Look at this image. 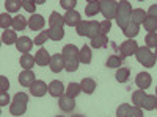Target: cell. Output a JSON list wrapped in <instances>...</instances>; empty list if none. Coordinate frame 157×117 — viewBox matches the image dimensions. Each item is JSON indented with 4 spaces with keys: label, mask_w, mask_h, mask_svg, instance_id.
Listing matches in <instances>:
<instances>
[{
    "label": "cell",
    "mask_w": 157,
    "mask_h": 117,
    "mask_svg": "<svg viewBox=\"0 0 157 117\" xmlns=\"http://www.w3.org/2000/svg\"><path fill=\"white\" fill-rule=\"evenodd\" d=\"M63 17H64V23L69 25V27H77V25L82 22L80 14H78L75 9H72V11H66V14H64Z\"/></svg>",
    "instance_id": "cell-14"
},
{
    "label": "cell",
    "mask_w": 157,
    "mask_h": 117,
    "mask_svg": "<svg viewBox=\"0 0 157 117\" xmlns=\"http://www.w3.org/2000/svg\"><path fill=\"white\" fill-rule=\"evenodd\" d=\"M80 87H82V92H85V94H93L94 89H96V81L91 80V78H83L82 83H80Z\"/></svg>",
    "instance_id": "cell-21"
},
{
    "label": "cell",
    "mask_w": 157,
    "mask_h": 117,
    "mask_svg": "<svg viewBox=\"0 0 157 117\" xmlns=\"http://www.w3.org/2000/svg\"><path fill=\"white\" fill-rule=\"evenodd\" d=\"M47 39H49V34H47V30H43L41 33H39L35 39H33V42L36 44V45H43L46 41H47Z\"/></svg>",
    "instance_id": "cell-40"
},
{
    "label": "cell",
    "mask_w": 157,
    "mask_h": 117,
    "mask_svg": "<svg viewBox=\"0 0 157 117\" xmlns=\"http://www.w3.org/2000/svg\"><path fill=\"white\" fill-rule=\"evenodd\" d=\"M152 83V76L148 73V72H140L137 76H135V84L141 89V90H145L151 86Z\"/></svg>",
    "instance_id": "cell-9"
},
{
    "label": "cell",
    "mask_w": 157,
    "mask_h": 117,
    "mask_svg": "<svg viewBox=\"0 0 157 117\" xmlns=\"http://www.w3.org/2000/svg\"><path fill=\"white\" fill-rule=\"evenodd\" d=\"M29 27V20L25 19L24 16H21V14H17V16H14L13 17V30L14 31H22V30H25Z\"/></svg>",
    "instance_id": "cell-18"
},
{
    "label": "cell",
    "mask_w": 157,
    "mask_h": 117,
    "mask_svg": "<svg viewBox=\"0 0 157 117\" xmlns=\"http://www.w3.org/2000/svg\"><path fill=\"white\" fill-rule=\"evenodd\" d=\"M88 25H90V20H82L75 27L77 28V34L78 36H86L88 34Z\"/></svg>",
    "instance_id": "cell-38"
},
{
    "label": "cell",
    "mask_w": 157,
    "mask_h": 117,
    "mask_svg": "<svg viewBox=\"0 0 157 117\" xmlns=\"http://www.w3.org/2000/svg\"><path fill=\"white\" fill-rule=\"evenodd\" d=\"M60 5L66 11H72L74 6L77 5V2H75V0H60Z\"/></svg>",
    "instance_id": "cell-42"
},
{
    "label": "cell",
    "mask_w": 157,
    "mask_h": 117,
    "mask_svg": "<svg viewBox=\"0 0 157 117\" xmlns=\"http://www.w3.org/2000/svg\"><path fill=\"white\" fill-rule=\"evenodd\" d=\"M27 105H29V95L25 92H17L10 105V112L13 115H22L27 111Z\"/></svg>",
    "instance_id": "cell-3"
},
{
    "label": "cell",
    "mask_w": 157,
    "mask_h": 117,
    "mask_svg": "<svg viewBox=\"0 0 157 117\" xmlns=\"http://www.w3.org/2000/svg\"><path fill=\"white\" fill-rule=\"evenodd\" d=\"M49 67H50V70L54 72V73H60L64 67H66V62H64V59H63V55H61V53L52 55Z\"/></svg>",
    "instance_id": "cell-7"
},
{
    "label": "cell",
    "mask_w": 157,
    "mask_h": 117,
    "mask_svg": "<svg viewBox=\"0 0 157 117\" xmlns=\"http://www.w3.org/2000/svg\"><path fill=\"white\" fill-rule=\"evenodd\" d=\"M130 105H127V103H123V105H120L118 106V109H116V115L118 117H127L129 115V112H130Z\"/></svg>",
    "instance_id": "cell-37"
},
{
    "label": "cell",
    "mask_w": 157,
    "mask_h": 117,
    "mask_svg": "<svg viewBox=\"0 0 157 117\" xmlns=\"http://www.w3.org/2000/svg\"><path fill=\"white\" fill-rule=\"evenodd\" d=\"M22 8L25 11L32 12V14H35V9H36V3L32 2V0H22Z\"/></svg>",
    "instance_id": "cell-41"
},
{
    "label": "cell",
    "mask_w": 157,
    "mask_h": 117,
    "mask_svg": "<svg viewBox=\"0 0 157 117\" xmlns=\"http://www.w3.org/2000/svg\"><path fill=\"white\" fill-rule=\"evenodd\" d=\"M35 81H36V80H35V73H33V70H22V72L19 73V83H21V86H24V87H30Z\"/></svg>",
    "instance_id": "cell-12"
},
{
    "label": "cell",
    "mask_w": 157,
    "mask_h": 117,
    "mask_svg": "<svg viewBox=\"0 0 157 117\" xmlns=\"http://www.w3.org/2000/svg\"><path fill=\"white\" fill-rule=\"evenodd\" d=\"M5 8L10 12H16L19 11V8H22V0H5Z\"/></svg>",
    "instance_id": "cell-31"
},
{
    "label": "cell",
    "mask_w": 157,
    "mask_h": 117,
    "mask_svg": "<svg viewBox=\"0 0 157 117\" xmlns=\"http://www.w3.org/2000/svg\"><path fill=\"white\" fill-rule=\"evenodd\" d=\"M30 92L33 97H44L47 92H49V86L41 81V80H36L32 86H30Z\"/></svg>",
    "instance_id": "cell-8"
},
{
    "label": "cell",
    "mask_w": 157,
    "mask_h": 117,
    "mask_svg": "<svg viewBox=\"0 0 157 117\" xmlns=\"http://www.w3.org/2000/svg\"><path fill=\"white\" fill-rule=\"evenodd\" d=\"M129 75H130V70L127 67H120L115 73V78H116V81H120V83H126L129 80Z\"/></svg>",
    "instance_id": "cell-30"
},
{
    "label": "cell",
    "mask_w": 157,
    "mask_h": 117,
    "mask_svg": "<svg viewBox=\"0 0 157 117\" xmlns=\"http://www.w3.org/2000/svg\"><path fill=\"white\" fill-rule=\"evenodd\" d=\"M123 33H124V36H127L129 39H132V37H135V36L140 33V25H135V23L130 22V23L127 25V28H126Z\"/></svg>",
    "instance_id": "cell-32"
},
{
    "label": "cell",
    "mask_w": 157,
    "mask_h": 117,
    "mask_svg": "<svg viewBox=\"0 0 157 117\" xmlns=\"http://www.w3.org/2000/svg\"><path fill=\"white\" fill-rule=\"evenodd\" d=\"M61 55H63L64 62H66V67H64V69H66L68 72H75L78 69V64H80V59H78L80 50H78L74 44H69V45L63 47Z\"/></svg>",
    "instance_id": "cell-1"
},
{
    "label": "cell",
    "mask_w": 157,
    "mask_h": 117,
    "mask_svg": "<svg viewBox=\"0 0 157 117\" xmlns=\"http://www.w3.org/2000/svg\"><path fill=\"white\" fill-rule=\"evenodd\" d=\"M143 25H145V30H148L149 33H155V30H157V19L146 17L145 22H143Z\"/></svg>",
    "instance_id": "cell-36"
},
{
    "label": "cell",
    "mask_w": 157,
    "mask_h": 117,
    "mask_svg": "<svg viewBox=\"0 0 157 117\" xmlns=\"http://www.w3.org/2000/svg\"><path fill=\"white\" fill-rule=\"evenodd\" d=\"M130 16H132V5H130L127 0L120 2V5H118V12H116V22H118V27L123 31L130 23Z\"/></svg>",
    "instance_id": "cell-2"
},
{
    "label": "cell",
    "mask_w": 157,
    "mask_h": 117,
    "mask_svg": "<svg viewBox=\"0 0 157 117\" xmlns=\"http://www.w3.org/2000/svg\"><path fill=\"white\" fill-rule=\"evenodd\" d=\"M99 11H101L99 2H88V5H86V8H85V14L90 16V17H94Z\"/></svg>",
    "instance_id": "cell-29"
},
{
    "label": "cell",
    "mask_w": 157,
    "mask_h": 117,
    "mask_svg": "<svg viewBox=\"0 0 157 117\" xmlns=\"http://www.w3.org/2000/svg\"><path fill=\"white\" fill-rule=\"evenodd\" d=\"M0 27H2L3 30H8L10 27H13V17L8 14V12L0 14Z\"/></svg>",
    "instance_id": "cell-35"
},
{
    "label": "cell",
    "mask_w": 157,
    "mask_h": 117,
    "mask_svg": "<svg viewBox=\"0 0 157 117\" xmlns=\"http://www.w3.org/2000/svg\"><path fill=\"white\" fill-rule=\"evenodd\" d=\"M127 117H143V111H141V108L132 106V108H130V112H129Z\"/></svg>",
    "instance_id": "cell-45"
},
{
    "label": "cell",
    "mask_w": 157,
    "mask_h": 117,
    "mask_svg": "<svg viewBox=\"0 0 157 117\" xmlns=\"http://www.w3.org/2000/svg\"><path fill=\"white\" fill-rule=\"evenodd\" d=\"M91 58H93V55H91V48L88 45H83L82 50H80V55H78L80 62L82 64H90L91 62Z\"/></svg>",
    "instance_id": "cell-27"
},
{
    "label": "cell",
    "mask_w": 157,
    "mask_h": 117,
    "mask_svg": "<svg viewBox=\"0 0 157 117\" xmlns=\"http://www.w3.org/2000/svg\"><path fill=\"white\" fill-rule=\"evenodd\" d=\"M121 64H123V59L116 55H110L107 59V67H110V69H120Z\"/></svg>",
    "instance_id": "cell-34"
},
{
    "label": "cell",
    "mask_w": 157,
    "mask_h": 117,
    "mask_svg": "<svg viewBox=\"0 0 157 117\" xmlns=\"http://www.w3.org/2000/svg\"><path fill=\"white\" fill-rule=\"evenodd\" d=\"M145 42H146V47H155L157 48V33H148L146 39H145Z\"/></svg>",
    "instance_id": "cell-39"
},
{
    "label": "cell",
    "mask_w": 157,
    "mask_h": 117,
    "mask_svg": "<svg viewBox=\"0 0 157 117\" xmlns=\"http://www.w3.org/2000/svg\"><path fill=\"white\" fill-rule=\"evenodd\" d=\"M110 30H112V22L104 19V20L101 22V34H105V36H107V33H109Z\"/></svg>",
    "instance_id": "cell-43"
},
{
    "label": "cell",
    "mask_w": 157,
    "mask_h": 117,
    "mask_svg": "<svg viewBox=\"0 0 157 117\" xmlns=\"http://www.w3.org/2000/svg\"><path fill=\"white\" fill-rule=\"evenodd\" d=\"M17 34L14 30H5L3 34H2V42L5 45H11V44H17Z\"/></svg>",
    "instance_id": "cell-19"
},
{
    "label": "cell",
    "mask_w": 157,
    "mask_h": 117,
    "mask_svg": "<svg viewBox=\"0 0 157 117\" xmlns=\"http://www.w3.org/2000/svg\"><path fill=\"white\" fill-rule=\"evenodd\" d=\"M146 98V94H145V90H141V89H138V90H134L132 92V103L137 106V108H141V105H143V100Z\"/></svg>",
    "instance_id": "cell-26"
},
{
    "label": "cell",
    "mask_w": 157,
    "mask_h": 117,
    "mask_svg": "<svg viewBox=\"0 0 157 117\" xmlns=\"http://www.w3.org/2000/svg\"><path fill=\"white\" fill-rule=\"evenodd\" d=\"M135 56H137V61L141 66H145V67H154L155 66V59H157L155 53H152L148 47H138Z\"/></svg>",
    "instance_id": "cell-4"
},
{
    "label": "cell",
    "mask_w": 157,
    "mask_h": 117,
    "mask_svg": "<svg viewBox=\"0 0 157 117\" xmlns=\"http://www.w3.org/2000/svg\"><path fill=\"white\" fill-rule=\"evenodd\" d=\"M155 97H157V87H155Z\"/></svg>",
    "instance_id": "cell-49"
},
{
    "label": "cell",
    "mask_w": 157,
    "mask_h": 117,
    "mask_svg": "<svg viewBox=\"0 0 157 117\" xmlns=\"http://www.w3.org/2000/svg\"><path fill=\"white\" fill-rule=\"evenodd\" d=\"M63 92H64V86H63V83L61 81H52L50 84H49V94L52 95V97H61L63 95Z\"/></svg>",
    "instance_id": "cell-17"
},
{
    "label": "cell",
    "mask_w": 157,
    "mask_h": 117,
    "mask_svg": "<svg viewBox=\"0 0 157 117\" xmlns=\"http://www.w3.org/2000/svg\"><path fill=\"white\" fill-rule=\"evenodd\" d=\"M137 50H138V44L134 41V39H127V41L121 42V45H120V51H121L123 58H127V56L135 55Z\"/></svg>",
    "instance_id": "cell-6"
},
{
    "label": "cell",
    "mask_w": 157,
    "mask_h": 117,
    "mask_svg": "<svg viewBox=\"0 0 157 117\" xmlns=\"http://www.w3.org/2000/svg\"><path fill=\"white\" fill-rule=\"evenodd\" d=\"M49 25H50V28H54V27L63 28V25H64V17H63L61 14H58L57 11H54V12L50 14V17H49Z\"/></svg>",
    "instance_id": "cell-20"
},
{
    "label": "cell",
    "mask_w": 157,
    "mask_h": 117,
    "mask_svg": "<svg viewBox=\"0 0 157 117\" xmlns=\"http://www.w3.org/2000/svg\"><path fill=\"white\" fill-rule=\"evenodd\" d=\"M155 58H157V48H155Z\"/></svg>",
    "instance_id": "cell-50"
},
{
    "label": "cell",
    "mask_w": 157,
    "mask_h": 117,
    "mask_svg": "<svg viewBox=\"0 0 157 117\" xmlns=\"http://www.w3.org/2000/svg\"><path fill=\"white\" fill-rule=\"evenodd\" d=\"M148 17H154V19H157V3L149 6V9H148Z\"/></svg>",
    "instance_id": "cell-47"
},
{
    "label": "cell",
    "mask_w": 157,
    "mask_h": 117,
    "mask_svg": "<svg viewBox=\"0 0 157 117\" xmlns=\"http://www.w3.org/2000/svg\"><path fill=\"white\" fill-rule=\"evenodd\" d=\"M98 34H101V22L98 20H90V25H88V37L90 39H94Z\"/></svg>",
    "instance_id": "cell-22"
},
{
    "label": "cell",
    "mask_w": 157,
    "mask_h": 117,
    "mask_svg": "<svg viewBox=\"0 0 157 117\" xmlns=\"http://www.w3.org/2000/svg\"><path fill=\"white\" fill-rule=\"evenodd\" d=\"M99 5H101V12H102V16L105 17V20L112 22L113 17L116 19L120 2H115V0H102V2H99Z\"/></svg>",
    "instance_id": "cell-5"
},
{
    "label": "cell",
    "mask_w": 157,
    "mask_h": 117,
    "mask_svg": "<svg viewBox=\"0 0 157 117\" xmlns=\"http://www.w3.org/2000/svg\"><path fill=\"white\" fill-rule=\"evenodd\" d=\"M148 17V12H145V9L141 8H135L132 9V16H130V22L135 23V25H140L145 22V19Z\"/></svg>",
    "instance_id": "cell-16"
},
{
    "label": "cell",
    "mask_w": 157,
    "mask_h": 117,
    "mask_svg": "<svg viewBox=\"0 0 157 117\" xmlns=\"http://www.w3.org/2000/svg\"><path fill=\"white\" fill-rule=\"evenodd\" d=\"M58 105H60V109L64 111V112H69L75 108V100L72 97H69L68 94H63L58 100Z\"/></svg>",
    "instance_id": "cell-10"
},
{
    "label": "cell",
    "mask_w": 157,
    "mask_h": 117,
    "mask_svg": "<svg viewBox=\"0 0 157 117\" xmlns=\"http://www.w3.org/2000/svg\"><path fill=\"white\" fill-rule=\"evenodd\" d=\"M44 23H46V20H44V17L41 14H32V17L29 19V27L33 31L43 30L44 28Z\"/></svg>",
    "instance_id": "cell-13"
},
{
    "label": "cell",
    "mask_w": 157,
    "mask_h": 117,
    "mask_svg": "<svg viewBox=\"0 0 157 117\" xmlns=\"http://www.w3.org/2000/svg\"><path fill=\"white\" fill-rule=\"evenodd\" d=\"M109 39L105 34H98L94 39H91V47L93 48H102V47H107Z\"/></svg>",
    "instance_id": "cell-25"
},
{
    "label": "cell",
    "mask_w": 157,
    "mask_h": 117,
    "mask_svg": "<svg viewBox=\"0 0 157 117\" xmlns=\"http://www.w3.org/2000/svg\"><path fill=\"white\" fill-rule=\"evenodd\" d=\"M47 34H49V39L57 42V41H61V39L64 37V30L60 28V27H54V28L47 30Z\"/></svg>",
    "instance_id": "cell-24"
},
{
    "label": "cell",
    "mask_w": 157,
    "mask_h": 117,
    "mask_svg": "<svg viewBox=\"0 0 157 117\" xmlns=\"http://www.w3.org/2000/svg\"><path fill=\"white\" fill-rule=\"evenodd\" d=\"M57 117H63V115H57Z\"/></svg>",
    "instance_id": "cell-51"
},
{
    "label": "cell",
    "mask_w": 157,
    "mask_h": 117,
    "mask_svg": "<svg viewBox=\"0 0 157 117\" xmlns=\"http://www.w3.org/2000/svg\"><path fill=\"white\" fill-rule=\"evenodd\" d=\"M50 55H49V51L46 48H39L38 50V53L35 55V61L38 66H49L50 64Z\"/></svg>",
    "instance_id": "cell-15"
},
{
    "label": "cell",
    "mask_w": 157,
    "mask_h": 117,
    "mask_svg": "<svg viewBox=\"0 0 157 117\" xmlns=\"http://www.w3.org/2000/svg\"><path fill=\"white\" fill-rule=\"evenodd\" d=\"M35 64H36L35 56H32L29 53H25V55L21 56V66L24 67V70H32V67L35 66Z\"/></svg>",
    "instance_id": "cell-23"
},
{
    "label": "cell",
    "mask_w": 157,
    "mask_h": 117,
    "mask_svg": "<svg viewBox=\"0 0 157 117\" xmlns=\"http://www.w3.org/2000/svg\"><path fill=\"white\" fill-rule=\"evenodd\" d=\"M141 108H145L146 111H152L157 108V97L155 95H146V98L143 100Z\"/></svg>",
    "instance_id": "cell-28"
},
{
    "label": "cell",
    "mask_w": 157,
    "mask_h": 117,
    "mask_svg": "<svg viewBox=\"0 0 157 117\" xmlns=\"http://www.w3.org/2000/svg\"><path fill=\"white\" fill-rule=\"evenodd\" d=\"M72 117H83V115H82V114H74Z\"/></svg>",
    "instance_id": "cell-48"
},
{
    "label": "cell",
    "mask_w": 157,
    "mask_h": 117,
    "mask_svg": "<svg viewBox=\"0 0 157 117\" xmlns=\"http://www.w3.org/2000/svg\"><path fill=\"white\" fill-rule=\"evenodd\" d=\"M80 92H82V87H80V84H78V83H69L68 87H66V94L69 97H72V98H75Z\"/></svg>",
    "instance_id": "cell-33"
},
{
    "label": "cell",
    "mask_w": 157,
    "mask_h": 117,
    "mask_svg": "<svg viewBox=\"0 0 157 117\" xmlns=\"http://www.w3.org/2000/svg\"><path fill=\"white\" fill-rule=\"evenodd\" d=\"M10 103V95L8 92H0V106H6Z\"/></svg>",
    "instance_id": "cell-46"
},
{
    "label": "cell",
    "mask_w": 157,
    "mask_h": 117,
    "mask_svg": "<svg viewBox=\"0 0 157 117\" xmlns=\"http://www.w3.org/2000/svg\"><path fill=\"white\" fill-rule=\"evenodd\" d=\"M8 89H10V81H8V78L6 76H0V92H8Z\"/></svg>",
    "instance_id": "cell-44"
},
{
    "label": "cell",
    "mask_w": 157,
    "mask_h": 117,
    "mask_svg": "<svg viewBox=\"0 0 157 117\" xmlns=\"http://www.w3.org/2000/svg\"><path fill=\"white\" fill-rule=\"evenodd\" d=\"M33 41L30 37H27V36H22V37H19V41H17V44H16V48L21 51V53H30L32 51V47H33Z\"/></svg>",
    "instance_id": "cell-11"
}]
</instances>
